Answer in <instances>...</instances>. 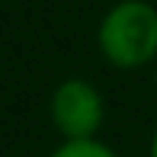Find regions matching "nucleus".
<instances>
[{
  "mask_svg": "<svg viewBox=\"0 0 157 157\" xmlns=\"http://www.w3.org/2000/svg\"><path fill=\"white\" fill-rule=\"evenodd\" d=\"M96 52L116 71H141L157 61V6L151 0H116L99 16Z\"/></svg>",
  "mask_w": 157,
  "mask_h": 157,
  "instance_id": "nucleus-1",
  "label": "nucleus"
},
{
  "mask_svg": "<svg viewBox=\"0 0 157 157\" xmlns=\"http://www.w3.org/2000/svg\"><path fill=\"white\" fill-rule=\"evenodd\" d=\"M48 119L61 141L99 138V128L106 122V99L99 87L87 77H64L52 90L48 99Z\"/></svg>",
  "mask_w": 157,
  "mask_h": 157,
  "instance_id": "nucleus-2",
  "label": "nucleus"
},
{
  "mask_svg": "<svg viewBox=\"0 0 157 157\" xmlns=\"http://www.w3.org/2000/svg\"><path fill=\"white\" fill-rule=\"evenodd\" d=\"M48 157H119L112 144L103 138H80V141H61Z\"/></svg>",
  "mask_w": 157,
  "mask_h": 157,
  "instance_id": "nucleus-3",
  "label": "nucleus"
},
{
  "mask_svg": "<svg viewBox=\"0 0 157 157\" xmlns=\"http://www.w3.org/2000/svg\"><path fill=\"white\" fill-rule=\"evenodd\" d=\"M147 157H157V128H154V135H151V147H147Z\"/></svg>",
  "mask_w": 157,
  "mask_h": 157,
  "instance_id": "nucleus-4",
  "label": "nucleus"
},
{
  "mask_svg": "<svg viewBox=\"0 0 157 157\" xmlns=\"http://www.w3.org/2000/svg\"><path fill=\"white\" fill-rule=\"evenodd\" d=\"M154 83H157V67H154Z\"/></svg>",
  "mask_w": 157,
  "mask_h": 157,
  "instance_id": "nucleus-5",
  "label": "nucleus"
}]
</instances>
